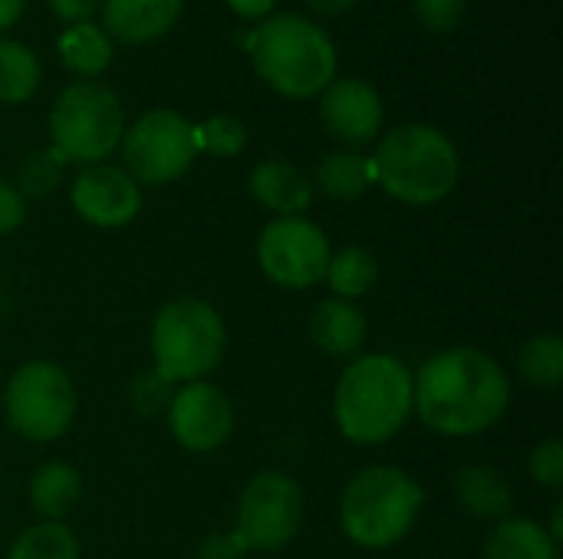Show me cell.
I'll list each match as a JSON object with an SVG mask.
<instances>
[{"label":"cell","instance_id":"4316f807","mask_svg":"<svg viewBox=\"0 0 563 559\" xmlns=\"http://www.w3.org/2000/svg\"><path fill=\"white\" fill-rule=\"evenodd\" d=\"M195 138H198V152H208L214 158H234L247 145V125L231 112H218L201 125H195Z\"/></svg>","mask_w":563,"mask_h":559},{"label":"cell","instance_id":"6da1fadb","mask_svg":"<svg viewBox=\"0 0 563 559\" xmlns=\"http://www.w3.org/2000/svg\"><path fill=\"white\" fill-rule=\"evenodd\" d=\"M511 409V382L501 362L475 346H452L412 372V412L445 438L492 432Z\"/></svg>","mask_w":563,"mask_h":559},{"label":"cell","instance_id":"d590c367","mask_svg":"<svg viewBox=\"0 0 563 559\" xmlns=\"http://www.w3.org/2000/svg\"><path fill=\"white\" fill-rule=\"evenodd\" d=\"M353 3H356V0H303V7L313 10V13H320V16H340V13H346Z\"/></svg>","mask_w":563,"mask_h":559},{"label":"cell","instance_id":"9a60e30c","mask_svg":"<svg viewBox=\"0 0 563 559\" xmlns=\"http://www.w3.org/2000/svg\"><path fill=\"white\" fill-rule=\"evenodd\" d=\"M251 198L274 217H300L313 204V181L287 158H267L247 175Z\"/></svg>","mask_w":563,"mask_h":559},{"label":"cell","instance_id":"83f0119b","mask_svg":"<svg viewBox=\"0 0 563 559\" xmlns=\"http://www.w3.org/2000/svg\"><path fill=\"white\" fill-rule=\"evenodd\" d=\"M63 168H66V161H63L53 148L33 152V155L23 158L13 188H16L23 198H46V194L63 181Z\"/></svg>","mask_w":563,"mask_h":559},{"label":"cell","instance_id":"8d00e7d4","mask_svg":"<svg viewBox=\"0 0 563 559\" xmlns=\"http://www.w3.org/2000/svg\"><path fill=\"white\" fill-rule=\"evenodd\" d=\"M26 3H30V0H0V30L13 26V23L23 16Z\"/></svg>","mask_w":563,"mask_h":559},{"label":"cell","instance_id":"7402d4cb","mask_svg":"<svg viewBox=\"0 0 563 559\" xmlns=\"http://www.w3.org/2000/svg\"><path fill=\"white\" fill-rule=\"evenodd\" d=\"M59 59L69 72L82 76V79H96L112 66L115 46L112 36L99 26V23H73L59 33L56 40Z\"/></svg>","mask_w":563,"mask_h":559},{"label":"cell","instance_id":"4dcf8cb0","mask_svg":"<svg viewBox=\"0 0 563 559\" xmlns=\"http://www.w3.org/2000/svg\"><path fill=\"white\" fill-rule=\"evenodd\" d=\"M412 10L426 30L449 33V30L462 26V20L468 13V0H412Z\"/></svg>","mask_w":563,"mask_h":559},{"label":"cell","instance_id":"9c48e42d","mask_svg":"<svg viewBox=\"0 0 563 559\" xmlns=\"http://www.w3.org/2000/svg\"><path fill=\"white\" fill-rule=\"evenodd\" d=\"M122 168L135 178V185H172L198 158L195 125L175 109H148L122 132Z\"/></svg>","mask_w":563,"mask_h":559},{"label":"cell","instance_id":"ffe728a7","mask_svg":"<svg viewBox=\"0 0 563 559\" xmlns=\"http://www.w3.org/2000/svg\"><path fill=\"white\" fill-rule=\"evenodd\" d=\"M376 185L373 161L360 148H336L317 161L313 191H323L333 201H356Z\"/></svg>","mask_w":563,"mask_h":559},{"label":"cell","instance_id":"d6986e66","mask_svg":"<svg viewBox=\"0 0 563 559\" xmlns=\"http://www.w3.org/2000/svg\"><path fill=\"white\" fill-rule=\"evenodd\" d=\"M26 494H30V507L40 521L63 524V517L73 514L82 497V478L66 461H46L30 474Z\"/></svg>","mask_w":563,"mask_h":559},{"label":"cell","instance_id":"836d02e7","mask_svg":"<svg viewBox=\"0 0 563 559\" xmlns=\"http://www.w3.org/2000/svg\"><path fill=\"white\" fill-rule=\"evenodd\" d=\"M46 3H49V13L59 23L73 26V23H89L102 0H46Z\"/></svg>","mask_w":563,"mask_h":559},{"label":"cell","instance_id":"ac0fdd59","mask_svg":"<svg viewBox=\"0 0 563 559\" xmlns=\"http://www.w3.org/2000/svg\"><path fill=\"white\" fill-rule=\"evenodd\" d=\"M459 507L478 521H505L515 507V488L492 465H465L455 474Z\"/></svg>","mask_w":563,"mask_h":559},{"label":"cell","instance_id":"4fadbf2b","mask_svg":"<svg viewBox=\"0 0 563 559\" xmlns=\"http://www.w3.org/2000/svg\"><path fill=\"white\" fill-rule=\"evenodd\" d=\"M69 201L73 211L99 231H119L142 214V188L125 168L109 161L86 165L69 188Z\"/></svg>","mask_w":563,"mask_h":559},{"label":"cell","instance_id":"8992f818","mask_svg":"<svg viewBox=\"0 0 563 559\" xmlns=\"http://www.w3.org/2000/svg\"><path fill=\"white\" fill-rule=\"evenodd\" d=\"M148 349L155 372L165 382H201L221 366L228 329L221 313L208 300L175 297L155 313Z\"/></svg>","mask_w":563,"mask_h":559},{"label":"cell","instance_id":"cb8c5ba5","mask_svg":"<svg viewBox=\"0 0 563 559\" xmlns=\"http://www.w3.org/2000/svg\"><path fill=\"white\" fill-rule=\"evenodd\" d=\"M43 79L36 53L20 40H0V102L23 105L36 96Z\"/></svg>","mask_w":563,"mask_h":559},{"label":"cell","instance_id":"277c9868","mask_svg":"<svg viewBox=\"0 0 563 559\" xmlns=\"http://www.w3.org/2000/svg\"><path fill=\"white\" fill-rule=\"evenodd\" d=\"M369 161L376 185L409 208H429L445 201L462 178V158L455 142L422 122L389 128Z\"/></svg>","mask_w":563,"mask_h":559},{"label":"cell","instance_id":"1f68e13d","mask_svg":"<svg viewBox=\"0 0 563 559\" xmlns=\"http://www.w3.org/2000/svg\"><path fill=\"white\" fill-rule=\"evenodd\" d=\"M23 221H26V198L10 181H0V237L20 231Z\"/></svg>","mask_w":563,"mask_h":559},{"label":"cell","instance_id":"ba28073f","mask_svg":"<svg viewBox=\"0 0 563 559\" xmlns=\"http://www.w3.org/2000/svg\"><path fill=\"white\" fill-rule=\"evenodd\" d=\"M7 425L33 445L59 441L76 422V385L59 362H23L3 385Z\"/></svg>","mask_w":563,"mask_h":559},{"label":"cell","instance_id":"f1b7e54d","mask_svg":"<svg viewBox=\"0 0 563 559\" xmlns=\"http://www.w3.org/2000/svg\"><path fill=\"white\" fill-rule=\"evenodd\" d=\"M528 471L531 478L548 488V491H561L563 488V441L561 438H548L541 445L531 448L528 455Z\"/></svg>","mask_w":563,"mask_h":559},{"label":"cell","instance_id":"5b68a950","mask_svg":"<svg viewBox=\"0 0 563 559\" xmlns=\"http://www.w3.org/2000/svg\"><path fill=\"white\" fill-rule=\"evenodd\" d=\"M426 488L396 465H369L350 478L340 497V530L363 550H389L406 540L422 514Z\"/></svg>","mask_w":563,"mask_h":559},{"label":"cell","instance_id":"52a82bcc","mask_svg":"<svg viewBox=\"0 0 563 559\" xmlns=\"http://www.w3.org/2000/svg\"><path fill=\"white\" fill-rule=\"evenodd\" d=\"M125 132V109L119 96L96 82H69L49 109V148L69 165H99L106 161Z\"/></svg>","mask_w":563,"mask_h":559},{"label":"cell","instance_id":"e0dca14e","mask_svg":"<svg viewBox=\"0 0 563 559\" xmlns=\"http://www.w3.org/2000/svg\"><path fill=\"white\" fill-rule=\"evenodd\" d=\"M366 336H369V323H366V313L360 310V303L327 297L310 313V339L320 353H327L333 359L363 356Z\"/></svg>","mask_w":563,"mask_h":559},{"label":"cell","instance_id":"e575fe53","mask_svg":"<svg viewBox=\"0 0 563 559\" xmlns=\"http://www.w3.org/2000/svg\"><path fill=\"white\" fill-rule=\"evenodd\" d=\"M224 3H228L238 16H244V20H267L280 0H224Z\"/></svg>","mask_w":563,"mask_h":559},{"label":"cell","instance_id":"d6a6232c","mask_svg":"<svg viewBox=\"0 0 563 559\" xmlns=\"http://www.w3.org/2000/svg\"><path fill=\"white\" fill-rule=\"evenodd\" d=\"M247 557V547L241 544V537L234 530L228 534H211L205 537L198 547H195V557L191 559H244Z\"/></svg>","mask_w":563,"mask_h":559},{"label":"cell","instance_id":"8fae6325","mask_svg":"<svg viewBox=\"0 0 563 559\" xmlns=\"http://www.w3.org/2000/svg\"><path fill=\"white\" fill-rule=\"evenodd\" d=\"M330 237L310 217H274L257 237V267L280 290H310L323 283L330 264Z\"/></svg>","mask_w":563,"mask_h":559},{"label":"cell","instance_id":"f546056e","mask_svg":"<svg viewBox=\"0 0 563 559\" xmlns=\"http://www.w3.org/2000/svg\"><path fill=\"white\" fill-rule=\"evenodd\" d=\"M129 402L135 412L142 415H155V412H165L168 402H172V382H165L155 369L152 372H142L132 379L129 385Z\"/></svg>","mask_w":563,"mask_h":559},{"label":"cell","instance_id":"d4e9b609","mask_svg":"<svg viewBox=\"0 0 563 559\" xmlns=\"http://www.w3.org/2000/svg\"><path fill=\"white\" fill-rule=\"evenodd\" d=\"M518 376L541 392H554L563 385V339L558 333L531 336L518 353Z\"/></svg>","mask_w":563,"mask_h":559},{"label":"cell","instance_id":"44dd1931","mask_svg":"<svg viewBox=\"0 0 563 559\" xmlns=\"http://www.w3.org/2000/svg\"><path fill=\"white\" fill-rule=\"evenodd\" d=\"M482 559H561V544L531 517H505L488 534Z\"/></svg>","mask_w":563,"mask_h":559},{"label":"cell","instance_id":"2e32d148","mask_svg":"<svg viewBox=\"0 0 563 559\" xmlns=\"http://www.w3.org/2000/svg\"><path fill=\"white\" fill-rule=\"evenodd\" d=\"M102 30L119 43H152L165 36L181 10L185 0H102Z\"/></svg>","mask_w":563,"mask_h":559},{"label":"cell","instance_id":"7a4b0ae2","mask_svg":"<svg viewBox=\"0 0 563 559\" xmlns=\"http://www.w3.org/2000/svg\"><path fill=\"white\" fill-rule=\"evenodd\" d=\"M412 415V372L389 353L350 359L333 389V418L346 441L376 448L393 441Z\"/></svg>","mask_w":563,"mask_h":559},{"label":"cell","instance_id":"74e56055","mask_svg":"<svg viewBox=\"0 0 563 559\" xmlns=\"http://www.w3.org/2000/svg\"><path fill=\"white\" fill-rule=\"evenodd\" d=\"M548 534H551L558 544L563 540V507L561 504H558V507H554V514H551V527H548Z\"/></svg>","mask_w":563,"mask_h":559},{"label":"cell","instance_id":"7c38bea8","mask_svg":"<svg viewBox=\"0 0 563 559\" xmlns=\"http://www.w3.org/2000/svg\"><path fill=\"white\" fill-rule=\"evenodd\" d=\"M172 438L191 455L218 451L234 432V405L214 382H185L165 409Z\"/></svg>","mask_w":563,"mask_h":559},{"label":"cell","instance_id":"603a6c76","mask_svg":"<svg viewBox=\"0 0 563 559\" xmlns=\"http://www.w3.org/2000/svg\"><path fill=\"white\" fill-rule=\"evenodd\" d=\"M323 283L330 287V293L336 300L356 303V300H363L379 283V260H376L373 250H366L360 244L340 247V250L330 254Z\"/></svg>","mask_w":563,"mask_h":559},{"label":"cell","instance_id":"5bb4252c","mask_svg":"<svg viewBox=\"0 0 563 559\" xmlns=\"http://www.w3.org/2000/svg\"><path fill=\"white\" fill-rule=\"evenodd\" d=\"M317 99H320L317 112H320L323 128L346 148H360L379 138L386 105L373 82L343 76V79H333Z\"/></svg>","mask_w":563,"mask_h":559},{"label":"cell","instance_id":"30bf717a","mask_svg":"<svg viewBox=\"0 0 563 559\" xmlns=\"http://www.w3.org/2000/svg\"><path fill=\"white\" fill-rule=\"evenodd\" d=\"M303 524V488L284 471H257L234 511V534L247 554H277L294 544Z\"/></svg>","mask_w":563,"mask_h":559},{"label":"cell","instance_id":"484cf974","mask_svg":"<svg viewBox=\"0 0 563 559\" xmlns=\"http://www.w3.org/2000/svg\"><path fill=\"white\" fill-rule=\"evenodd\" d=\"M7 559H79V540L66 524L40 521L16 534Z\"/></svg>","mask_w":563,"mask_h":559},{"label":"cell","instance_id":"3957f363","mask_svg":"<svg viewBox=\"0 0 563 559\" xmlns=\"http://www.w3.org/2000/svg\"><path fill=\"white\" fill-rule=\"evenodd\" d=\"M247 49L257 76L284 99H317L340 69L330 33L300 13L261 20L247 36Z\"/></svg>","mask_w":563,"mask_h":559}]
</instances>
